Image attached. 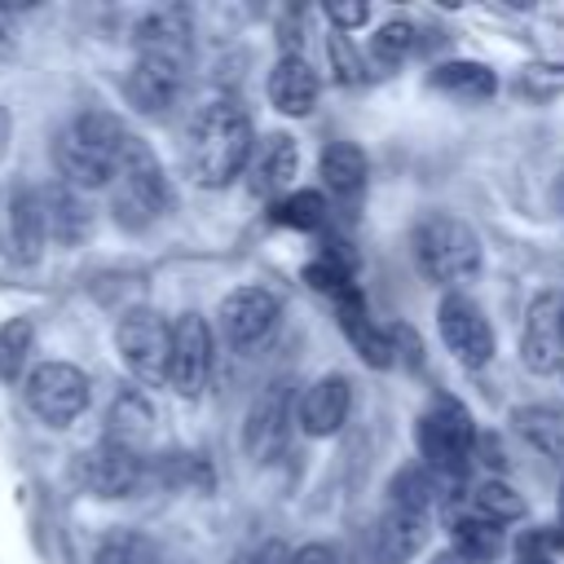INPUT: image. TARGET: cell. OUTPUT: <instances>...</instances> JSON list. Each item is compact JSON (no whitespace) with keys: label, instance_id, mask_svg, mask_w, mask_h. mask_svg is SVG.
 I'll list each match as a JSON object with an SVG mask.
<instances>
[{"label":"cell","instance_id":"1","mask_svg":"<svg viewBox=\"0 0 564 564\" xmlns=\"http://www.w3.org/2000/svg\"><path fill=\"white\" fill-rule=\"evenodd\" d=\"M251 145H256L251 115L238 101L216 97V101L198 106V115L185 128V172L194 176V185L220 189L234 176H242Z\"/></svg>","mask_w":564,"mask_h":564},{"label":"cell","instance_id":"2","mask_svg":"<svg viewBox=\"0 0 564 564\" xmlns=\"http://www.w3.org/2000/svg\"><path fill=\"white\" fill-rule=\"evenodd\" d=\"M128 128L106 115V110H84L75 115L57 141H53V163H57V181L70 189H106L119 172L123 145H128Z\"/></svg>","mask_w":564,"mask_h":564},{"label":"cell","instance_id":"3","mask_svg":"<svg viewBox=\"0 0 564 564\" xmlns=\"http://www.w3.org/2000/svg\"><path fill=\"white\" fill-rule=\"evenodd\" d=\"M410 242H414L419 269H423L427 282H436V286L458 291L463 282H471V278L480 273V238L471 234L467 220H458V216H449V212H427V216L414 225Z\"/></svg>","mask_w":564,"mask_h":564},{"label":"cell","instance_id":"4","mask_svg":"<svg viewBox=\"0 0 564 564\" xmlns=\"http://www.w3.org/2000/svg\"><path fill=\"white\" fill-rule=\"evenodd\" d=\"M172 207V185H167V172L159 167L154 150L141 141V137H128L123 145V159H119V172L110 181V212L123 229H145L154 225L163 212Z\"/></svg>","mask_w":564,"mask_h":564},{"label":"cell","instance_id":"5","mask_svg":"<svg viewBox=\"0 0 564 564\" xmlns=\"http://www.w3.org/2000/svg\"><path fill=\"white\" fill-rule=\"evenodd\" d=\"M414 445H419L427 471L458 480L463 467H467V458H471V449H476V423H471L467 405L454 401V397H436V401L419 414Z\"/></svg>","mask_w":564,"mask_h":564},{"label":"cell","instance_id":"6","mask_svg":"<svg viewBox=\"0 0 564 564\" xmlns=\"http://www.w3.org/2000/svg\"><path fill=\"white\" fill-rule=\"evenodd\" d=\"M22 397H26V410H31L40 423L66 427V423H75V419L88 410L93 388H88V375H84L79 366H70V361H40V366L26 375Z\"/></svg>","mask_w":564,"mask_h":564},{"label":"cell","instance_id":"7","mask_svg":"<svg viewBox=\"0 0 564 564\" xmlns=\"http://www.w3.org/2000/svg\"><path fill=\"white\" fill-rule=\"evenodd\" d=\"M167 344H172V322L145 304L128 308L115 326V348L132 379L141 383H163L167 379Z\"/></svg>","mask_w":564,"mask_h":564},{"label":"cell","instance_id":"8","mask_svg":"<svg viewBox=\"0 0 564 564\" xmlns=\"http://www.w3.org/2000/svg\"><path fill=\"white\" fill-rule=\"evenodd\" d=\"M212 375V330L198 313H181L172 322V344H167V383L194 401L207 388Z\"/></svg>","mask_w":564,"mask_h":564},{"label":"cell","instance_id":"9","mask_svg":"<svg viewBox=\"0 0 564 564\" xmlns=\"http://www.w3.org/2000/svg\"><path fill=\"white\" fill-rule=\"evenodd\" d=\"M436 326H441V339L445 348L463 361V366H485L494 357V326L489 317L480 313L476 300H467L463 291H449L436 308Z\"/></svg>","mask_w":564,"mask_h":564},{"label":"cell","instance_id":"10","mask_svg":"<svg viewBox=\"0 0 564 564\" xmlns=\"http://www.w3.org/2000/svg\"><path fill=\"white\" fill-rule=\"evenodd\" d=\"M141 476H145L141 454H132L115 441H97L93 449H84L75 458V480L93 498H128L141 485Z\"/></svg>","mask_w":564,"mask_h":564},{"label":"cell","instance_id":"11","mask_svg":"<svg viewBox=\"0 0 564 564\" xmlns=\"http://www.w3.org/2000/svg\"><path fill=\"white\" fill-rule=\"evenodd\" d=\"M0 251L13 264H35L44 251L40 198L31 185H4L0 189Z\"/></svg>","mask_w":564,"mask_h":564},{"label":"cell","instance_id":"12","mask_svg":"<svg viewBox=\"0 0 564 564\" xmlns=\"http://www.w3.org/2000/svg\"><path fill=\"white\" fill-rule=\"evenodd\" d=\"M216 317H220V335L229 339V348L247 352L278 326V295L264 286H238L220 300Z\"/></svg>","mask_w":564,"mask_h":564},{"label":"cell","instance_id":"13","mask_svg":"<svg viewBox=\"0 0 564 564\" xmlns=\"http://www.w3.org/2000/svg\"><path fill=\"white\" fill-rule=\"evenodd\" d=\"M520 361L533 375H555L564 366V339H560V295L546 291L529 304L524 313V335H520Z\"/></svg>","mask_w":564,"mask_h":564},{"label":"cell","instance_id":"14","mask_svg":"<svg viewBox=\"0 0 564 564\" xmlns=\"http://www.w3.org/2000/svg\"><path fill=\"white\" fill-rule=\"evenodd\" d=\"M40 198V220H44V242L53 238L57 247H79L93 234V207L84 203L79 189L53 181L44 189H35Z\"/></svg>","mask_w":564,"mask_h":564},{"label":"cell","instance_id":"15","mask_svg":"<svg viewBox=\"0 0 564 564\" xmlns=\"http://www.w3.org/2000/svg\"><path fill=\"white\" fill-rule=\"evenodd\" d=\"M181 88H185V66L163 62V57H137L132 70H128V79H123V93H128V101L141 115L172 110L176 97H181Z\"/></svg>","mask_w":564,"mask_h":564},{"label":"cell","instance_id":"16","mask_svg":"<svg viewBox=\"0 0 564 564\" xmlns=\"http://www.w3.org/2000/svg\"><path fill=\"white\" fill-rule=\"evenodd\" d=\"M137 40V57H163L176 66H189V48H194V26L185 9H154L137 22L132 31Z\"/></svg>","mask_w":564,"mask_h":564},{"label":"cell","instance_id":"17","mask_svg":"<svg viewBox=\"0 0 564 564\" xmlns=\"http://www.w3.org/2000/svg\"><path fill=\"white\" fill-rule=\"evenodd\" d=\"M300 172V145L286 132H273L264 141L251 145L247 159V176H251V194L256 198H282V189L295 181Z\"/></svg>","mask_w":564,"mask_h":564},{"label":"cell","instance_id":"18","mask_svg":"<svg viewBox=\"0 0 564 564\" xmlns=\"http://www.w3.org/2000/svg\"><path fill=\"white\" fill-rule=\"evenodd\" d=\"M348 405H352V388L344 375H322L317 383L304 388L300 405H295V419L308 436H335L348 419Z\"/></svg>","mask_w":564,"mask_h":564},{"label":"cell","instance_id":"19","mask_svg":"<svg viewBox=\"0 0 564 564\" xmlns=\"http://www.w3.org/2000/svg\"><path fill=\"white\" fill-rule=\"evenodd\" d=\"M286 419H291V392H286V383H273L264 397H256L247 427H242V445L260 463H269L286 445Z\"/></svg>","mask_w":564,"mask_h":564},{"label":"cell","instance_id":"20","mask_svg":"<svg viewBox=\"0 0 564 564\" xmlns=\"http://www.w3.org/2000/svg\"><path fill=\"white\" fill-rule=\"evenodd\" d=\"M269 101L282 110V115H308L313 101H317V70L300 57V53H282L269 70Z\"/></svg>","mask_w":564,"mask_h":564},{"label":"cell","instance_id":"21","mask_svg":"<svg viewBox=\"0 0 564 564\" xmlns=\"http://www.w3.org/2000/svg\"><path fill=\"white\" fill-rule=\"evenodd\" d=\"M427 538V516L423 511H405V507H388V516L379 520V560L383 564H405L419 555Z\"/></svg>","mask_w":564,"mask_h":564},{"label":"cell","instance_id":"22","mask_svg":"<svg viewBox=\"0 0 564 564\" xmlns=\"http://www.w3.org/2000/svg\"><path fill=\"white\" fill-rule=\"evenodd\" d=\"M150 432H154L150 401L141 392H119L115 405H110V414H106V441H115V445H123V449L137 454L150 441Z\"/></svg>","mask_w":564,"mask_h":564},{"label":"cell","instance_id":"23","mask_svg":"<svg viewBox=\"0 0 564 564\" xmlns=\"http://www.w3.org/2000/svg\"><path fill=\"white\" fill-rule=\"evenodd\" d=\"M366 176H370V167H366L361 145H352V141H330V145L322 150V181H326L330 194L357 198V194L366 189Z\"/></svg>","mask_w":564,"mask_h":564},{"label":"cell","instance_id":"24","mask_svg":"<svg viewBox=\"0 0 564 564\" xmlns=\"http://www.w3.org/2000/svg\"><path fill=\"white\" fill-rule=\"evenodd\" d=\"M427 84H432L436 93H445V97H463V101H485V97H494V88H498L494 70L480 66V62H445V66L432 70Z\"/></svg>","mask_w":564,"mask_h":564},{"label":"cell","instance_id":"25","mask_svg":"<svg viewBox=\"0 0 564 564\" xmlns=\"http://www.w3.org/2000/svg\"><path fill=\"white\" fill-rule=\"evenodd\" d=\"M454 555H463L467 564H489L502 551V529L480 520V516H463L454 520Z\"/></svg>","mask_w":564,"mask_h":564},{"label":"cell","instance_id":"26","mask_svg":"<svg viewBox=\"0 0 564 564\" xmlns=\"http://www.w3.org/2000/svg\"><path fill=\"white\" fill-rule=\"evenodd\" d=\"M93 564H163V560H159V546H154L145 533L110 529V533L97 542Z\"/></svg>","mask_w":564,"mask_h":564},{"label":"cell","instance_id":"27","mask_svg":"<svg viewBox=\"0 0 564 564\" xmlns=\"http://www.w3.org/2000/svg\"><path fill=\"white\" fill-rule=\"evenodd\" d=\"M31 344H35V326L26 317H13L0 326V379L4 383H18V375L26 370Z\"/></svg>","mask_w":564,"mask_h":564},{"label":"cell","instance_id":"28","mask_svg":"<svg viewBox=\"0 0 564 564\" xmlns=\"http://www.w3.org/2000/svg\"><path fill=\"white\" fill-rule=\"evenodd\" d=\"M476 511H480V520H489V524H507V520H520V516H524V498H520L507 480H485V485L476 489Z\"/></svg>","mask_w":564,"mask_h":564},{"label":"cell","instance_id":"29","mask_svg":"<svg viewBox=\"0 0 564 564\" xmlns=\"http://www.w3.org/2000/svg\"><path fill=\"white\" fill-rule=\"evenodd\" d=\"M414 44H419L414 26H410L405 18H392V22H383L379 35L370 40V53H375L379 66H397V62H405V57L414 53Z\"/></svg>","mask_w":564,"mask_h":564},{"label":"cell","instance_id":"30","mask_svg":"<svg viewBox=\"0 0 564 564\" xmlns=\"http://www.w3.org/2000/svg\"><path fill=\"white\" fill-rule=\"evenodd\" d=\"M273 220L291 225V229H317L326 220V203H322V194L300 189V194H286V198L273 203Z\"/></svg>","mask_w":564,"mask_h":564},{"label":"cell","instance_id":"31","mask_svg":"<svg viewBox=\"0 0 564 564\" xmlns=\"http://www.w3.org/2000/svg\"><path fill=\"white\" fill-rule=\"evenodd\" d=\"M516 423L542 454H564V419L555 410H516Z\"/></svg>","mask_w":564,"mask_h":564},{"label":"cell","instance_id":"32","mask_svg":"<svg viewBox=\"0 0 564 564\" xmlns=\"http://www.w3.org/2000/svg\"><path fill=\"white\" fill-rule=\"evenodd\" d=\"M322 13H326L335 26H339V35H344V31H352V26H361V22L370 18V9H366L361 0H357V4H326Z\"/></svg>","mask_w":564,"mask_h":564},{"label":"cell","instance_id":"33","mask_svg":"<svg viewBox=\"0 0 564 564\" xmlns=\"http://www.w3.org/2000/svg\"><path fill=\"white\" fill-rule=\"evenodd\" d=\"M286 564H339V551H335L330 542H308V546L291 551Z\"/></svg>","mask_w":564,"mask_h":564},{"label":"cell","instance_id":"34","mask_svg":"<svg viewBox=\"0 0 564 564\" xmlns=\"http://www.w3.org/2000/svg\"><path fill=\"white\" fill-rule=\"evenodd\" d=\"M330 53H335V62H339V75H344V79H357V75H361V70H357V53H348V40H344L339 31L330 35Z\"/></svg>","mask_w":564,"mask_h":564},{"label":"cell","instance_id":"35","mask_svg":"<svg viewBox=\"0 0 564 564\" xmlns=\"http://www.w3.org/2000/svg\"><path fill=\"white\" fill-rule=\"evenodd\" d=\"M286 551L282 546H264V551H242V555H234V564H273V560H282Z\"/></svg>","mask_w":564,"mask_h":564},{"label":"cell","instance_id":"36","mask_svg":"<svg viewBox=\"0 0 564 564\" xmlns=\"http://www.w3.org/2000/svg\"><path fill=\"white\" fill-rule=\"evenodd\" d=\"M516 564H555V560H551L546 551H520V555H516Z\"/></svg>","mask_w":564,"mask_h":564},{"label":"cell","instance_id":"37","mask_svg":"<svg viewBox=\"0 0 564 564\" xmlns=\"http://www.w3.org/2000/svg\"><path fill=\"white\" fill-rule=\"evenodd\" d=\"M4 150H9V110L0 106V159H4Z\"/></svg>","mask_w":564,"mask_h":564},{"label":"cell","instance_id":"38","mask_svg":"<svg viewBox=\"0 0 564 564\" xmlns=\"http://www.w3.org/2000/svg\"><path fill=\"white\" fill-rule=\"evenodd\" d=\"M13 53V35H9V26L0 22V57H9Z\"/></svg>","mask_w":564,"mask_h":564},{"label":"cell","instance_id":"39","mask_svg":"<svg viewBox=\"0 0 564 564\" xmlns=\"http://www.w3.org/2000/svg\"><path fill=\"white\" fill-rule=\"evenodd\" d=\"M432 564H467V560L454 555V551H441V555H432Z\"/></svg>","mask_w":564,"mask_h":564},{"label":"cell","instance_id":"40","mask_svg":"<svg viewBox=\"0 0 564 564\" xmlns=\"http://www.w3.org/2000/svg\"><path fill=\"white\" fill-rule=\"evenodd\" d=\"M555 203L564 207V172H560V181H555Z\"/></svg>","mask_w":564,"mask_h":564},{"label":"cell","instance_id":"41","mask_svg":"<svg viewBox=\"0 0 564 564\" xmlns=\"http://www.w3.org/2000/svg\"><path fill=\"white\" fill-rule=\"evenodd\" d=\"M560 339H564V295H560Z\"/></svg>","mask_w":564,"mask_h":564},{"label":"cell","instance_id":"42","mask_svg":"<svg viewBox=\"0 0 564 564\" xmlns=\"http://www.w3.org/2000/svg\"><path fill=\"white\" fill-rule=\"evenodd\" d=\"M560 370H564V366H560Z\"/></svg>","mask_w":564,"mask_h":564}]
</instances>
